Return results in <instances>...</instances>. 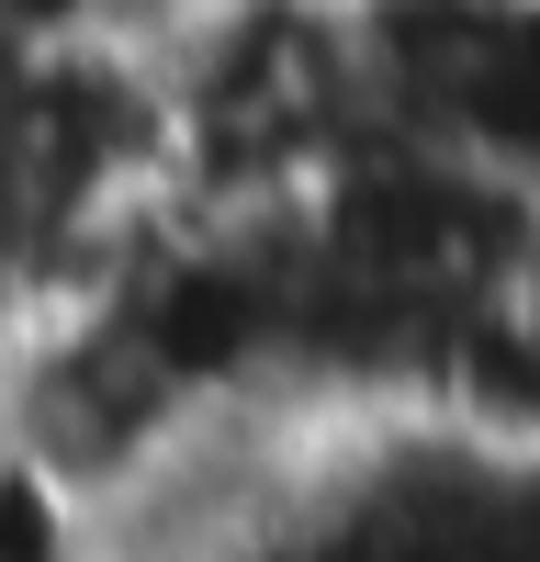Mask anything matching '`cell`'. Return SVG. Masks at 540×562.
Masks as SVG:
<instances>
[{"instance_id": "7a4b0ae2", "label": "cell", "mask_w": 540, "mask_h": 562, "mask_svg": "<svg viewBox=\"0 0 540 562\" xmlns=\"http://www.w3.org/2000/svg\"><path fill=\"white\" fill-rule=\"evenodd\" d=\"M135 0H0V34L12 45H79V34H124Z\"/></svg>"}, {"instance_id": "6da1fadb", "label": "cell", "mask_w": 540, "mask_h": 562, "mask_svg": "<svg viewBox=\"0 0 540 562\" xmlns=\"http://www.w3.org/2000/svg\"><path fill=\"white\" fill-rule=\"evenodd\" d=\"M135 45L169 102V203L192 214H304L383 124L372 0H192Z\"/></svg>"}, {"instance_id": "3957f363", "label": "cell", "mask_w": 540, "mask_h": 562, "mask_svg": "<svg viewBox=\"0 0 540 562\" xmlns=\"http://www.w3.org/2000/svg\"><path fill=\"white\" fill-rule=\"evenodd\" d=\"M12 57H23V45H12V34H0V68H12Z\"/></svg>"}]
</instances>
